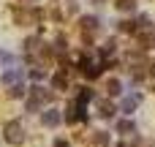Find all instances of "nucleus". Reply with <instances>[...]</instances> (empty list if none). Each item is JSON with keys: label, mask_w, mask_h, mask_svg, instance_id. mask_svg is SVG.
<instances>
[{"label": "nucleus", "mask_w": 155, "mask_h": 147, "mask_svg": "<svg viewBox=\"0 0 155 147\" xmlns=\"http://www.w3.org/2000/svg\"><path fill=\"white\" fill-rule=\"evenodd\" d=\"M3 134H5V142H11V145H22V139H25V134H22V125H19V123H8Z\"/></svg>", "instance_id": "obj_2"}, {"label": "nucleus", "mask_w": 155, "mask_h": 147, "mask_svg": "<svg viewBox=\"0 0 155 147\" xmlns=\"http://www.w3.org/2000/svg\"><path fill=\"white\" fill-rule=\"evenodd\" d=\"M90 95H93V93H90L87 87H82V93H79V104H87V101H90Z\"/></svg>", "instance_id": "obj_12"}, {"label": "nucleus", "mask_w": 155, "mask_h": 147, "mask_svg": "<svg viewBox=\"0 0 155 147\" xmlns=\"http://www.w3.org/2000/svg\"><path fill=\"white\" fill-rule=\"evenodd\" d=\"M106 90H109V95H120V82H117V79H112V82L106 85Z\"/></svg>", "instance_id": "obj_6"}, {"label": "nucleus", "mask_w": 155, "mask_h": 147, "mask_svg": "<svg viewBox=\"0 0 155 147\" xmlns=\"http://www.w3.org/2000/svg\"><path fill=\"white\" fill-rule=\"evenodd\" d=\"M117 131H120V134H131V131H134V123H131V120H120V123H117Z\"/></svg>", "instance_id": "obj_5"}, {"label": "nucleus", "mask_w": 155, "mask_h": 147, "mask_svg": "<svg viewBox=\"0 0 155 147\" xmlns=\"http://www.w3.org/2000/svg\"><path fill=\"white\" fill-rule=\"evenodd\" d=\"M117 8L120 11H134V0H117Z\"/></svg>", "instance_id": "obj_8"}, {"label": "nucleus", "mask_w": 155, "mask_h": 147, "mask_svg": "<svg viewBox=\"0 0 155 147\" xmlns=\"http://www.w3.org/2000/svg\"><path fill=\"white\" fill-rule=\"evenodd\" d=\"M95 145H98V147H106V145H109V136H106V134L101 131V134L95 136Z\"/></svg>", "instance_id": "obj_10"}, {"label": "nucleus", "mask_w": 155, "mask_h": 147, "mask_svg": "<svg viewBox=\"0 0 155 147\" xmlns=\"http://www.w3.org/2000/svg\"><path fill=\"white\" fill-rule=\"evenodd\" d=\"M52 82H54V87H65V76H63V74H60V76H54Z\"/></svg>", "instance_id": "obj_14"}, {"label": "nucleus", "mask_w": 155, "mask_h": 147, "mask_svg": "<svg viewBox=\"0 0 155 147\" xmlns=\"http://www.w3.org/2000/svg\"><path fill=\"white\" fill-rule=\"evenodd\" d=\"M101 115H104V117H112V115H114V106H112L109 101H104V104H101Z\"/></svg>", "instance_id": "obj_7"}, {"label": "nucleus", "mask_w": 155, "mask_h": 147, "mask_svg": "<svg viewBox=\"0 0 155 147\" xmlns=\"http://www.w3.org/2000/svg\"><path fill=\"white\" fill-rule=\"evenodd\" d=\"M49 98H52V95H49L44 87H33V95H30V101H27V112H35V109H38L44 101H49Z\"/></svg>", "instance_id": "obj_1"}, {"label": "nucleus", "mask_w": 155, "mask_h": 147, "mask_svg": "<svg viewBox=\"0 0 155 147\" xmlns=\"http://www.w3.org/2000/svg\"><path fill=\"white\" fill-rule=\"evenodd\" d=\"M139 101H142V95H139V93H134V95H128V98L123 101V112H134Z\"/></svg>", "instance_id": "obj_3"}, {"label": "nucleus", "mask_w": 155, "mask_h": 147, "mask_svg": "<svg viewBox=\"0 0 155 147\" xmlns=\"http://www.w3.org/2000/svg\"><path fill=\"white\" fill-rule=\"evenodd\" d=\"M139 27H144V30H150V16H139V22H136Z\"/></svg>", "instance_id": "obj_13"}, {"label": "nucleus", "mask_w": 155, "mask_h": 147, "mask_svg": "<svg viewBox=\"0 0 155 147\" xmlns=\"http://www.w3.org/2000/svg\"><path fill=\"white\" fill-rule=\"evenodd\" d=\"M82 25H84V30H93V27H95L98 22H95L93 16H84V19H82Z\"/></svg>", "instance_id": "obj_11"}, {"label": "nucleus", "mask_w": 155, "mask_h": 147, "mask_svg": "<svg viewBox=\"0 0 155 147\" xmlns=\"http://www.w3.org/2000/svg\"><path fill=\"white\" fill-rule=\"evenodd\" d=\"M41 123H44V125H57V123H60V115H57L54 109H49V112L41 115Z\"/></svg>", "instance_id": "obj_4"}, {"label": "nucleus", "mask_w": 155, "mask_h": 147, "mask_svg": "<svg viewBox=\"0 0 155 147\" xmlns=\"http://www.w3.org/2000/svg\"><path fill=\"white\" fill-rule=\"evenodd\" d=\"M117 147H125V145H117Z\"/></svg>", "instance_id": "obj_16"}, {"label": "nucleus", "mask_w": 155, "mask_h": 147, "mask_svg": "<svg viewBox=\"0 0 155 147\" xmlns=\"http://www.w3.org/2000/svg\"><path fill=\"white\" fill-rule=\"evenodd\" d=\"M54 147H68V142H63V139H60V142H54Z\"/></svg>", "instance_id": "obj_15"}, {"label": "nucleus", "mask_w": 155, "mask_h": 147, "mask_svg": "<svg viewBox=\"0 0 155 147\" xmlns=\"http://www.w3.org/2000/svg\"><path fill=\"white\" fill-rule=\"evenodd\" d=\"M22 95H25V87L22 85H14L11 87V98H22Z\"/></svg>", "instance_id": "obj_9"}]
</instances>
